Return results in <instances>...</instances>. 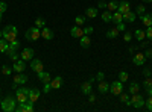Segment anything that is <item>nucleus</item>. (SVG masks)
<instances>
[{"mask_svg": "<svg viewBox=\"0 0 152 112\" xmlns=\"http://www.w3.org/2000/svg\"><path fill=\"white\" fill-rule=\"evenodd\" d=\"M145 33H146V38H149V40H152V26H149L146 30H145Z\"/></svg>", "mask_w": 152, "mask_h": 112, "instance_id": "nucleus-44", "label": "nucleus"}, {"mask_svg": "<svg viewBox=\"0 0 152 112\" xmlns=\"http://www.w3.org/2000/svg\"><path fill=\"white\" fill-rule=\"evenodd\" d=\"M97 8H99V9H105V8H107V2H104V0H99Z\"/></svg>", "mask_w": 152, "mask_h": 112, "instance_id": "nucleus-46", "label": "nucleus"}, {"mask_svg": "<svg viewBox=\"0 0 152 112\" xmlns=\"http://www.w3.org/2000/svg\"><path fill=\"white\" fill-rule=\"evenodd\" d=\"M29 67H31V70H32V71L40 73V71H43V62H41V59H32Z\"/></svg>", "mask_w": 152, "mask_h": 112, "instance_id": "nucleus-10", "label": "nucleus"}, {"mask_svg": "<svg viewBox=\"0 0 152 112\" xmlns=\"http://www.w3.org/2000/svg\"><path fill=\"white\" fill-rule=\"evenodd\" d=\"M120 102H123L126 106H131V95L126 92H120Z\"/></svg>", "mask_w": 152, "mask_h": 112, "instance_id": "nucleus-27", "label": "nucleus"}, {"mask_svg": "<svg viewBox=\"0 0 152 112\" xmlns=\"http://www.w3.org/2000/svg\"><path fill=\"white\" fill-rule=\"evenodd\" d=\"M70 35L73 36V38H81V36L84 35V29H82V26H78V24H75V26L70 29Z\"/></svg>", "mask_w": 152, "mask_h": 112, "instance_id": "nucleus-11", "label": "nucleus"}, {"mask_svg": "<svg viewBox=\"0 0 152 112\" xmlns=\"http://www.w3.org/2000/svg\"><path fill=\"white\" fill-rule=\"evenodd\" d=\"M34 48H31V47H26V48H24V50L21 52V55H20V58L23 59V61H32L34 59Z\"/></svg>", "mask_w": 152, "mask_h": 112, "instance_id": "nucleus-8", "label": "nucleus"}, {"mask_svg": "<svg viewBox=\"0 0 152 112\" xmlns=\"http://www.w3.org/2000/svg\"><path fill=\"white\" fill-rule=\"evenodd\" d=\"M134 38H135L137 41H143V40L146 38L145 30H143V29H135V30H134Z\"/></svg>", "mask_w": 152, "mask_h": 112, "instance_id": "nucleus-23", "label": "nucleus"}, {"mask_svg": "<svg viewBox=\"0 0 152 112\" xmlns=\"http://www.w3.org/2000/svg\"><path fill=\"white\" fill-rule=\"evenodd\" d=\"M143 86H145V90L151 88L152 86V77H145V82H143Z\"/></svg>", "mask_w": 152, "mask_h": 112, "instance_id": "nucleus-38", "label": "nucleus"}, {"mask_svg": "<svg viewBox=\"0 0 152 112\" xmlns=\"http://www.w3.org/2000/svg\"><path fill=\"white\" fill-rule=\"evenodd\" d=\"M40 36H41V30L37 26H34V27H31V29H28L26 32H24V38H26L28 41H38Z\"/></svg>", "mask_w": 152, "mask_h": 112, "instance_id": "nucleus-2", "label": "nucleus"}, {"mask_svg": "<svg viewBox=\"0 0 152 112\" xmlns=\"http://www.w3.org/2000/svg\"><path fill=\"white\" fill-rule=\"evenodd\" d=\"M128 90H129V94H137V92H138V90H140V85H138L137 82H131Z\"/></svg>", "mask_w": 152, "mask_h": 112, "instance_id": "nucleus-28", "label": "nucleus"}, {"mask_svg": "<svg viewBox=\"0 0 152 112\" xmlns=\"http://www.w3.org/2000/svg\"><path fill=\"white\" fill-rule=\"evenodd\" d=\"M143 2H145V3H151V2H152V0H143Z\"/></svg>", "mask_w": 152, "mask_h": 112, "instance_id": "nucleus-53", "label": "nucleus"}, {"mask_svg": "<svg viewBox=\"0 0 152 112\" xmlns=\"http://www.w3.org/2000/svg\"><path fill=\"white\" fill-rule=\"evenodd\" d=\"M6 9H8V5L5 2H0V14H5Z\"/></svg>", "mask_w": 152, "mask_h": 112, "instance_id": "nucleus-41", "label": "nucleus"}, {"mask_svg": "<svg viewBox=\"0 0 152 112\" xmlns=\"http://www.w3.org/2000/svg\"><path fill=\"white\" fill-rule=\"evenodd\" d=\"M0 38H3V30H0Z\"/></svg>", "mask_w": 152, "mask_h": 112, "instance_id": "nucleus-52", "label": "nucleus"}, {"mask_svg": "<svg viewBox=\"0 0 152 112\" xmlns=\"http://www.w3.org/2000/svg\"><path fill=\"white\" fill-rule=\"evenodd\" d=\"M96 102V95L94 94H90V103H94Z\"/></svg>", "mask_w": 152, "mask_h": 112, "instance_id": "nucleus-50", "label": "nucleus"}, {"mask_svg": "<svg viewBox=\"0 0 152 112\" xmlns=\"http://www.w3.org/2000/svg\"><path fill=\"white\" fill-rule=\"evenodd\" d=\"M41 36H43V38H44L46 41H52L55 35H53L52 29H49V27H46V26H44V27L41 29Z\"/></svg>", "mask_w": 152, "mask_h": 112, "instance_id": "nucleus-13", "label": "nucleus"}, {"mask_svg": "<svg viewBox=\"0 0 152 112\" xmlns=\"http://www.w3.org/2000/svg\"><path fill=\"white\" fill-rule=\"evenodd\" d=\"M85 20H87V17H82V15H76L75 17V23L78 24V26H84Z\"/></svg>", "mask_w": 152, "mask_h": 112, "instance_id": "nucleus-34", "label": "nucleus"}, {"mask_svg": "<svg viewBox=\"0 0 152 112\" xmlns=\"http://www.w3.org/2000/svg\"><path fill=\"white\" fill-rule=\"evenodd\" d=\"M0 70H2V74H5V76H11V74H12V71H14L12 68H9L8 65H3V67L0 68Z\"/></svg>", "mask_w": 152, "mask_h": 112, "instance_id": "nucleus-36", "label": "nucleus"}, {"mask_svg": "<svg viewBox=\"0 0 152 112\" xmlns=\"http://www.w3.org/2000/svg\"><path fill=\"white\" fill-rule=\"evenodd\" d=\"M116 27H117V30L119 32H125V21H122V23H119V24H116Z\"/></svg>", "mask_w": 152, "mask_h": 112, "instance_id": "nucleus-42", "label": "nucleus"}, {"mask_svg": "<svg viewBox=\"0 0 152 112\" xmlns=\"http://www.w3.org/2000/svg\"><path fill=\"white\" fill-rule=\"evenodd\" d=\"M0 105H2V98H0Z\"/></svg>", "mask_w": 152, "mask_h": 112, "instance_id": "nucleus-55", "label": "nucleus"}, {"mask_svg": "<svg viewBox=\"0 0 152 112\" xmlns=\"http://www.w3.org/2000/svg\"><path fill=\"white\" fill-rule=\"evenodd\" d=\"M28 76H26V74H23V73H15V77H14V82L15 83H18V85H24V83H26L28 82Z\"/></svg>", "mask_w": 152, "mask_h": 112, "instance_id": "nucleus-18", "label": "nucleus"}, {"mask_svg": "<svg viewBox=\"0 0 152 112\" xmlns=\"http://www.w3.org/2000/svg\"><path fill=\"white\" fill-rule=\"evenodd\" d=\"M117 36H119L117 27H116V29H110V30L107 32V38H110V40H114V38H117Z\"/></svg>", "mask_w": 152, "mask_h": 112, "instance_id": "nucleus-32", "label": "nucleus"}, {"mask_svg": "<svg viewBox=\"0 0 152 112\" xmlns=\"http://www.w3.org/2000/svg\"><path fill=\"white\" fill-rule=\"evenodd\" d=\"M131 106H134L135 109H140L145 106V98L140 94H131Z\"/></svg>", "mask_w": 152, "mask_h": 112, "instance_id": "nucleus-4", "label": "nucleus"}, {"mask_svg": "<svg viewBox=\"0 0 152 112\" xmlns=\"http://www.w3.org/2000/svg\"><path fill=\"white\" fill-rule=\"evenodd\" d=\"M111 21H113L114 24H119V23H122V21H123V14H120L119 11L113 12V18H111Z\"/></svg>", "mask_w": 152, "mask_h": 112, "instance_id": "nucleus-26", "label": "nucleus"}, {"mask_svg": "<svg viewBox=\"0 0 152 112\" xmlns=\"http://www.w3.org/2000/svg\"><path fill=\"white\" fill-rule=\"evenodd\" d=\"M29 91L28 88H17L15 91V98H17V102L18 103H26L29 100Z\"/></svg>", "mask_w": 152, "mask_h": 112, "instance_id": "nucleus-3", "label": "nucleus"}, {"mask_svg": "<svg viewBox=\"0 0 152 112\" xmlns=\"http://www.w3.org/2000/svg\"><path fill=\"white\" fill-rule=\"evenodd\" d=\"M79 44L82 48H88L91 44V40H90V35H82L81 38H79Z\"/></svg>", "mask_w": 152, "mask_h": 112, "instance_id": "nucleus-19", "label": "nucleus"}, {"mask_svg": "<svg viewBox=\"0 0 152 112\" xmlns=\"http://www.w3.org/2000/svg\"><path fill=\"white\" fill-rule=\"evenodd\" d=\"M24 68H26V61H23V59H18L14 62V65H12V70H14L15 73H23Z\"/></svg>", "mask_w": 152, "mask_h": 112, "instance_id": "nucleus-12", "label": "nucleus"}, {"mask_svg": "<svg viewBox=\"0 0 152 112\" xmlns=\"http://www.w3.org/2000/svg\"><path fill=\"white\" fill-rule=\"evenodd\" d=\"M17 105H18L17 98H14L12 95H8L6 98H3V100H2V105H0V108H2L3 112H15Z\"/></svg>", "mask_w": 152, "mask_h": 112, "instance_id": "nucleus-1", "label": "nucleus"}, {"mask_svg": "<svg viewBox=\"0 0 152 112\" xmlns=\"http://www.w3.org/2000/svg\"><path fill=\"white\" fill-rule=\"evenodd\" d=\"M117 8H119V3L116 2V0H111L110 3H107V9H108V11H111V12H116V11H117Z\"/></svg>", "mask_w": 152, "mask_h": 112, "instance_id": "nucleus-30", "label": "nucleus"}, {"mask_svg": "<svg viewBox=\"0 0 152 112\" xmlns=\"http://www.w3.org/2000/svg\"><path fill=\"white\" fill-rule=\"evenodd\" d=\"M100 18H102V21H105V23H110L111 18H113V12H111V11H105V12H102Z\"/></svg>", "mask_w": 152, "mask_h": 112, "instance_id": "nucleus-29", "label": "nucleus"}, {"mask_svg": "<svg viewBox=\"0 0 152 112\" xmlns=\"http://www.w3.org/2000/svg\"><path fill=\"white\" fill-rule=\"evenodd\" d=\"M145 61H146L145 53H135L132 56V62H134L135 65H145Z\"/></svg>", "mask_w": 152, "mask_h": 112, "instance_id": "nucleus-14", "label": "nucleus"}, {"mask_svg": "<svg viewBox=\"0 0 152 112\" xmlns=\"http://www.w3.org/2000/svg\"><path fill=\"white\" fill-rule=\"evenodd\" d=\"M37 77H38V80L43 82V83H47V82L52 80V77H50V74H49L47 71H40V73H37Z\"/></svg>", "mask_w": 152, "mask_h": 112, "instance_id": "nucleus-16", "label": "nucleus"}, {"mask_svg": "<svg viewBox=\"0 0 152 112\" xmlns=\"http://www.w3.org/2000/svg\"><path fill=\"white\" fill-rule=\"evenodd\" d=\"M110 92L113 95H120V92H123V82L116 80V82L110 83Z\"/></svg>", "mask_w": 152, "mask_h": 112, "instance_id": "nucleus-5", "label": "nucleus"}, {"mask_svg": "<svg viewBox=\"0 0 152 112\" xmlns=\"http://www.w3.org/2000/svg\"><path fill=\"white\" fill-rule=\"evenodd\" d=\"M50 85H52V90H59L62 86V77L61 76H56L50 80Z\"/></svg>", "mask_w": 152, "mask_h": 112, "instance_id": "nucleus-20", "label": "nucleus"}, {"mask_svg": "<svg viewBox=\"0 0 152 112\" xmlns=\"http://www.w3.org/2000/svg\"><path fill=\"white\" fill-rule=\"evenodd\" d=\"M8 47H9V43L3 38H0V53H6Z\"/></svg>", "mask_w": 152, "mask_h": 112, "instance_id": "nucleus-31", "label": "nucleus"}, {"mask_svg": "<svg viewBox=\"0 0 152 112\" xmlns=\"http://www.w3.org/2000/svg\"><path fill=\"white\" fill-rule=\"evenodd\" d=\"M38 98H40V90L38 88H32L31 91H29V103L31 105H35L37 102H38Z\"/></svg>", "mask_w": 152, "mask_h": 112, "instance_id": "nucleus-9", "label": "nucleus"}, {"mask_svg": "<svg viewBox=\"0 0 152 112\" xmlns=\"http://www.w3.org/2000/svg\"><path fill=\"white\" fill-rule=\"evenodd\" d=\"M143 76H145V77H151V76H152V71H151L149 68H145V70H143Z\"/></svg>", "mask_w": 152, "mask_h": 112, "instance_id": "nucleus-48", "label": "nucleus"}, {"mask_svg": "<svg viewBox=\"0 0 152 112\" xmlns=\"http://www.w3.org/2000/svg\"><path fill=\"white\" fill-rule=\"evenodd\" d=\"M2 17H3V14H0V20H2Z\"/></svg>", "mask_w": 152, "mask_h": 112, "instance_id": "nucleus-54", "label": "nucleus"}, {"mask_svg": "<svg viewBox=\"0 0 152 112\" xmlns=\"http://www.w3.org/2000/svg\"><path fill=\"white\" fill-rule=\"evenodd\" d=\"M81 92L85 94V95H90L91 94V82L88 80V82H84L81 85Z\"/></svg>", "mask_w": 152, "mask_h": 112, "instance_id": "nucleus-22", "label": "nucleus"}, {"mask_svg": "<svg viewBox=\"0 0 152 112\" xmlns=\"http://www.w3.org/2000/svg\"><path fill=\"white\" fill-rule=\"evenodd\" d=\"M140 20L143 21V24H145L146 27L152 26V14H143V15L140 17Z\"/></svg>", "mask_w": 152, "mask_h": 112, "instance_id": "nucleus-25", "label": "nucleus"}, {"mask_svg": "<svg viewBox=\"0 0 152 112\" xmlns=\"http://www.w3.org/2000/svg\"><path fill=\"white\" fill-rule=\"evenodd\" d=\"M97 90H99V92H100V94L108 92V91H110V83H108V82H105V80H99V86H97Z\"/></svg>", "mask_w": 152, "mask_h": 112, "instance_id": "nucleus-21", "label": "nucleus"}, {"mask_svg": "<svg viewBox=\"0 0 152 112\" xmlns=\"http://www.w3.org/2000/svg\"><path fill=\"white\" fill-rule=\"evenodd\" d=\"M15 112H34V105H31L29 102L18 103L17 108H15Z\"/></svg>", "mask_w": 152, "mask_h": 112, "instance_id": "nucleus-7", "label": "nucleus"}, {"mask_svg": "<svg viewBox=\"0 0 152 112\" xmlns=\"http://www.w3.org/2000/svg\"><path fill=\"white\" fill-rule=\"evenodd\" d=\"M145 56L146 58H152V48H148V50L145 52Z\"/></svg>", "mask_w": 152, "mask_h": 112, "instance_id": "nucleus-49", "label": "nucleus"}, {"mask_svg": "<svg viewBox=\"0 0 152 112\" xmlns=\"http://www.w3.org/2000/svg\"><path fill=\"white\" fill-rule=\"evenodd\" d=\"M96 79H97V80H104V79H105V74H104V71H99V73L96 74Z\"/></svg>", "mask_w": 152, "mask_h": 112, "instance_id": "nucleus-47", "label": "nucleus"}, {"mask_svg": "<svg viewBox=\"0 0 152 112\" xmlns=\"http://www.w3.org/2000/svg\"><path fill=\"white\" fill-rule=\"evenodd\" d=\"M135 18H137V14L132 12V11H128V12H125V14H123V21L125 23H134Z\"/></svg>", "mask_w": 152, "mask_h": 112, "instance_id": "nucleus-17", "label": "nucleus"}, {"mask_svg": "<svg viewBox=\"0 0 152 112\" xmlns=\"http://www.w3.org/2000/svg\"><path fill=\"white\" fill-rule=\"evenodd\" d=\"M3 40H6L8 43L15 41V40H17V32L9 30L8 27H5V29H3Z\"/></svg>", "mask_w": 152, "mask_h": 112, "instance_id": "nucleus-6", "label": "nucleus"}, {"mask_svg": "<svg viewBox=\"0 0 152 112\" xmlns=\"http://www.w3.org/2000/svg\"><path fill=\"white\" fill-rule=\"evenodd\" d=\"M0 73H2V70H0Z\"/></svg>", "mask_w": 152, "mask_h": 112, "instance_id": "nucleus-56", "label": "nucleus"}, {"mask_svg": "<svg viewBox=\"0 0 152 112\" xmlns=\"http://www.w3.org/2000/svg\"><path fill=\"white\" fill-rule=\"evenodd\" d=\"M35 26L40 27V29H43V27L46 26V21H44L43 18H37V20H35Z\"/></svg>", "mask_w": 152, "mask_h": 112, "instance_id": "nucleus-37", "label": "nucleus"}, {"mask_svg": "<svg viewBox=\"0 0 152 112\" xmlns=\"http://www.w3.org/2000/svg\"><path fill=\"white\" fill-rule=\"evenodd\" d=\"M50 90H52V85H50V82L44 83V88H43V92H49Z\"/></svg>", "mask_w": 152, "mask_h": 112, "instance_id": "nucleus-45", "label": "nucleus"}, {"mask_svg": "<svg viewBox=\"0 0 152 112\" xmlns=\"http://www.w3.org/2000/svg\"><path fill=\"white\" fill-rule=\"evenodd\" d=\"M85 17L87 18H96L97 17V8H87L85 9Z\"/></svg>", "mask_w": 152, "mask_h": 112, "instance_id": "nucleus-24", "label": "nucleus"}, {"mask_svg": "<svg viewBox=\"0 0 152 112\" xmlns=\"http://www.w3.org/2000/svg\"><path fill=\"white\" fill-rule=\"evenodd\" d=\"M135 14H137V17H142L143 14H146L145 5H138V6H137V11H135Z\"/></svg>", "mask_w": 152, "mask_h": 112, "instance_id": "nucleus-33", "label": "nucleus"}, {"mask_svg": "<svg viewBox=\"0 0 152 112\" xmlns=\"http://www.w3.org/2000/svg\"><path fill=\"white\" fill-rule=\"evenodd\" d=\"M145 106H146L149 111H152V95H149L148 100H145Z\"/></svg>", "mask_w": 152, "mask_h": 112, "instance_id": "nucleus-40", "label": "nucleus"}, {"mask_svg": "<svg viewBox=\"0 0 152 112\" xmlns=\"http://www.w3.org/2000/svg\"><path fill=\"white\" fill-rule=\"evenodd\" d=\"M132 40V33L131 32H125V35H123V41L125 43H129Z\"/></svg>", "mask_w": 152, "mask_h": 112, "instance_id": "nucleus-39", "label": "nucleus"}, {"mask_svg": "<svg viewBox=\"0 0 152 112\" xmlns=\"http://www.w3.org/2000/svg\"><path fill=\"white\" fill-rule=\"evenodd\" d=\"M117 11L120 12V14H125V12L131 11V3H129V2H126V0H122V2L119 3V8H117Z\"/></svg>", "mask_w": 152, "mask_h": 112, "instance_id": "nucleus-15", "label": "nucleus"}, {"mask_svg": "<svg viewBox=\"0 0 152 112\" xmlns=\"http://www.w3.org/2000/svg\"><path fill=\"white\" fill-rule=\"evenodd\" d=\"M146 92H148V95H152V86H151V88H148V90H146Z\"/></svg>", "mask_w": 152, "mask_h": 112, "instance_id": "nucleus-51", "label": "nucleus"}, {"mask_svg": "<svg viewBox=\"0 0 152 112\" xmlns=\"http://www.w3.org/2000/svg\"><path fill=\"white\" fill-rule=\"evenodd\" d=\"M82 29H84V35H91V33H93V30H94L91 26H88V27H82Z\"/></svg>", "mask_w": 152, "mask_h": 112, "instance_id": "nucleus-43", "label": "nucleus"}, {"mask_svg": "<svg viewBox=\"0 0 152 112\" xmlns=\"http://www.w3.org/2000/svg\"><path fill=\"white\" fill-rule=\"evenodd\" d=\"M128 79H129V74L126 73V71H120V73H119V80H120V82H126Z\"/></svg>", "mask_w": 152, "mask_h": 112, "instance_id": "nucleus-35", "label": "nucleus"}]
</instances>
